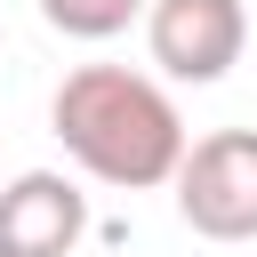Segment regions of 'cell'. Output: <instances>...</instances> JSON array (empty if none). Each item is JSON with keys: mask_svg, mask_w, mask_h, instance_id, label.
Segmentation results:
<instances>
[{"mask_svg": "<svg viewBox=\"0 0 257 257\" xmlns=\"http://www.w3.org/2000/svg\"><path fill=\"white\" fill-rule=\"evenodd\" d=\"M48 128H56V145L96 185H120V193H153L185 161V112H177V96L153 72H128V64H80V72H64L56 96H48Z\"/></svg>", "mask_w": 257, "mask_h": 257, "instance_id": "1", "label": "cell"}, {"mask_svg": "<svg viewBox=\"0 0 257 257\" xmlns=\"http://www.w3.org/2000/svg\"><path fill=\"white\" fill-rule=\"evenodd\" d=\"M88 233V193L56 169H24L0 185V257H72Z\"/></svg>", "mask_w": 257, "mask_h": 257, "instance_id": "4", "label": "cell"}, {"mask_svg": "<svg viewBox=\"0 0 257 257\" xmlns=\"http://www.w3.org/2000/svg\"><path fill=\"white\" fill-rule=\"evenodd\" d=\"M145 48L169 80H225L249 48V8L241 0H145Z\"/></svg>", "mask_w": 257, "mask_h": 257, "instance_id": "3", "label": "cell"}, {"mask_svg": "<svg viewBox=\"0 0 257 257\" xmlns=\"http://www.w3.org/2000/svg\"><path fill=\"white\" fill-rule=\"evenodd\" d=\"M169 185H177V217L201 241H257V128L185 137Z\"/></svg>", "mask_w": 257, "mask_h": 257, "instance_id": "2", "label": "cell"}, {"mask_svg": "<svg viewBox=\"0 0 257 257\" xmlns=\"http://www.w3.org/2000/svg\"><path fill=\"white\" fill-rule=\"evenodd\" d=\"M40 16L64 40H112V32H128L145 16V0H40Z\"/></svg>", "mask_w": 257, "mask_h": 257, "instance_id": "5", "label": "cell"}]
</instances>
